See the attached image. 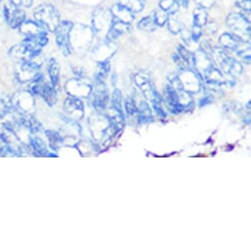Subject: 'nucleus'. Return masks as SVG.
Instances as JSON below:
<instances>
[{
	"instance_id": "obj_1",
	"label": "nucleus",
	"mask_w": 251,
	"mask_h": 251,
	"mask_svg": "<svg viewBox=\"0 0 251 251\" xmlns=\"http://www.w3.org/2000/svg\"><path fill=\"white\" fill-rule=\"evenodd\" d=\"M89 124L95 140L99 141V144H101L102 146H106L112 136L119 132V130L112 124L109 116L100 114V112L92 116Z\"/></svg>"
},
{
	"instance_id": "obj_2",
	"label": "nucleus",
	"mask_w": 251,
	"mask_h": 251,
	"mask_svg": "<svg viewBox=\"0 0 251 251\" xmlns=\"http://www.w3.org/2000/svg\"><path fill=\"white\" fill-rule=\"evenodd\" d=\"M36 21L48 32L54 33L60 23V16L57 9L49 3L38 6L34 12Z\"/></svg>"
},
{
	"instance_id": "obj_3",
	"label": "nucleus",
	"mask_w": 251,
	"mask_h": 251,
	"mask_svg": "<svg viewBox=\"0 0 251 251\" xmlns=\"http://www.w3.org/2000/svg\"><path fill=\"white\" fill-rule=\"evenodd\" d=\"M42 52V48L31 42L30 40L25 39L24 42L20 45L14 46L9 50V56L16 62H26L34 60L39 57Z\"/></svg>"
},
{
	"instance_id": "obj_4",
	"label": "nucleus",
	"mask_w": 251,
	"mask_h": 251,
	"mask_svg": "<svg viewBox=\"0 0 251 251\" xmlns=\"http://www.w3.org/2000/svg\"><path fill=\"white\" fill-rule=\"evenodd\" d=\"M226 27L232 35L242 42H250V21L240 13H231L226 20Z\"/></svg>"
},
{
	"instance_id": "obj_5",
	"label": "nucleus",
	"mask_w": 251,
	"mask_h": 251,
	"mask_svg": "<svg viewBox=\"0 0 251 251\" xmlns=\"http://www.w3.org/2000/svg\"><path fill=\"white\" fill-rule=\"evenodd\" d=\"M134 82L136 86L141 90V92L144 94V96L152 102V104L155 103H163V99L155 89L153 82L146 72L139 71L134 75Z\"/></svg>"
},
{
	"instance_id": "obj_6",
	"label": "nucleus",
	"mask_w": 251,
	"mask_h": 251,
	"mask_svg": "<svg viewBox=\"0 0 251 251\" xmlns=\"http://www.w3.org/2000/svg\"><path fill=\"white\" fill-rule=\"evenodd\" d=\"M71 33H73V39L70 41L72 48L78 50H83L90 48L95 35L94 31L90 27L85 25L73 26Z\"/></svg>"
},
{
	"instance_id": "obj_7",
	"label": "nucleus",
	"mask_w": 251,
	"mask_h": 251,
	"mask_svg": "<svg viewBox=\"0 0 251 251\" xmlns=\"http://www.w3.org/2000/svg\"><path fill=\"white\" fill-rule=\"evenodd\" d=\"M74 24L70 21L60 22L56 30L55 34V42L60 49L61 52L65 56H69L72 53V47L70 43V34Z\"/></svg>"
},
{
	"instance_id": "obj_8",
	"label": "nucleus",
	"mask_w": 251,
	"mask_h": 251,
	"mask_svg": "<svg viewBox=\"0 0 251 251\" xmlns=\"http://www.w3.org/2000/svg\"><path fill=\"white\" fill-rule=\"evenodd\" d=\"M93 28L94 32L98 35H104L108 33L112 26L114 19L108 8H99L94 12L93 15Z\"/></svg>"
},
{
	"instance_id": "obj_9",
	"label": "nucleus",
	"mask_w": 251,
	"mask_h": 251,
	"mask_svg": "<svg viewBox=\"0 0 251 251\" xmlns=\"http://www.w3.org/2000/svg\"><path fill=\"white\" fill-rule=\"evenodd\" d=\"M177 77L180 81L182 89L191 95L198 93L202 88L203 78L192 68L180 70V73L177 74Z\"/></svg>"
},
{
	"instance_id": "obj_10",
	"label": "nucleus",
	"mask_w": 251,
	"mask_h": 251,
	"mask_svg": "<svg viewBox=\"0 0 251 251\" xmlns=\"http://www.w3.org/2000/svg\"><path fill=\"white\" fill-rule=\"evenodd\" d=\"M11 100L15 112L28 114L34 109L35 100L33 94L30 92H18L11 98Z\"/></svg>"
},
{
	"instance_id": "obj_11",
	"label": "nucleus",
	"mask_w": 251,
	"mask_h": 251,
	"mask_svg": "<svg viewBox=\"0 0 251 251\" xmlns=\"http://www.w3.org/2000/svg\"><path fill=\"white\" fill-rule=\"evenodd\" d=\"M17 79L22 83L35 81L41 74V65L34 60L21 62L17 69Z\"/></svg>"
},
{
	"instance_id": "obj_12",
	"label": "nucleus",
	"mask_w": 251,
	"mask_h": 251,
	"mask_svg": "<svg viewBox=\"0 0 251 251\" xmlns=\"http://www.w3.org/2000/svg\"><path fill=\"white\" fill-rule=\"evenodd\" d=\"M3 15L7 24L13 29L19 28L20 25L26 20V13L22 7L13 4L11 1L4 6Z\"/></svg>"
},
{
	"instance_id": "obj_13",
	"label": "nucleus",
	"mask_w": 251,
	"mask_h": 251,
	"mask_svg": "<svg viewBox=\"0 0 251 251\" xmlns=\"http://www.w3.org/2000/svg\"><path fill=\"white\" fill-rule=\"evenodd\" d=\"M63 109L68 119L72 121H78L84 117V105L79 98L69 96L64 101Z\"/></svg>"
},
{
	"instance_id": "obj_14",
	"label": "nucleus",
	"mask_w": 251,
	"mask_h": 251,
	"mask_svg": "<svg viewBox=\"0 0 251 251\" xmlns=\"http://www.w3.org/2000/svg\"><path fill=\"white\" fill-rule=\"evenodd\" d=\"M93 87L82 79H72L66 83V92L75 98H87L92 94Z\"/></svg>"
},
{
	"instance_id": "obj_15",
	"label": "nucleus",
	"mask_w": 251,
	"mask_h": 251,
	"mask_svg": "<svg viewBox=\"0 0 251 251\" xmlns=\"http://www.w3.org/2000/svg\"><path fill=\"white\" fill-rule=\"evenodd\" d=\"M116 51V45L107 39L99 43L93 50L92 54L97 62L107 61Z\"/></svg>"
},
{
	"instance_id": "obj_16",
	"label": "nucleus",
	"mask_w": 251,
	"mask_h": 251,
	"mask_svg": "<svg viewBox=\"0 0 251 251\" xmlns=\"http://www.w3.org/2000/svg\"><path fill=\"white\" fill-rule=\"evenodd\" d=\"M93 105L98 112L104 110L108 101V93L103 81H96V87L92 90Z\"/></svg>"
},
{
	"instance_id": "obj_17",
	"label": "nucleus",
	"mask_w": 251,
	"mask_h": 251,
	"mask_svg": "<svg viewBox=\"0 0 251 251\" xmlns=\"http://www.w3.org/2000/svg\"><path fill=\"white\" fill-rule=\"evenodd\" d=\"M193 68L203 78V75L214 66L212 58L209 53L204 51L202 49L193 53Z\"/></svg>"
},
{
	"instance_id": "obj_18",
	"label": "nucleus",
	"mask_w": 251,
	"mask_h": 251,
	"mask_svg": "<svg viewBox=\"0 0 251 251\" xmlns=\"http://www.w3.org/2000/svg\"><path fill=\"white\" fill-rule=\"evenodd\" d=\"M20 33L25 36L26 39H33L36 38L44 33H47V31L36 21H24L20 27H19Z\"/></svg>"
},
{
	"instance_id": "obj_19",
	"label": "nucleus",
	"mask_w": 251,
	"mask_h": 251,
	"mask_svg": "<svg viewBox=\"0 0 251 251\" xmlns=\"http://www.w3.org/2000/svg\"><path fill=\"white\" fill-rule=\"evenodd\" d=\"M111 14L115 21L123 22L126 24H131L134 20V13H132L129 9L120 5L119 3L114 4L111 9Z\"/></svg>"
},
{
	"instance_id": "obj_20",
	"label": "nucleus",
	"mask_w": 251,
	"mask_h": 251,
	"mask_svg": "<svg viewBox=\"0 0 251 251\" xmlns=\"http://www.w3.org/2000/svg\"><path fill=\"white\" fill-rule=\"evenodd\" d=\"M129 31H130V24H126V23L114 20L112 26L110 27L108 33L105 36V39L111 42H115L119 37H121L123 34L128 33Z\"/></svg>"
},
{
	"instance_id": "obj_21",
	"label": "nucleus",
	"mask_w": 251,
	"mask_h": 251,
	"mask_svg": "<svg viewBox=\"0 0 251 251\" xmlns=\"http://www.w3.org/2000/svg\"><path fill=\"white\" fill-rule=\"evenodd\" d=\"M219 41L222 49H224L225 50H236L239 45L242 43V41H240L231 33H224L220 37Z\"/></svg>"
},
{
	"instance_id": "obj_22",
	"label": "nucleus",
	"mask_w": 251,
	"mask_h": 251,
	"mask_svg": "<svg viewBox=\"0 0 251 251\" xmlns=\"http://www.w3.org/2000/svg\"><path fill=\"white\" fill-rule=\"evenodd\" d=\"M40 95L44 98V100L47 101L48 104H50V106L54 105L57 101V94H56V90L55 87L49 83H45L42 85L41 87V91H40Z\"/></svg>"
},
{
	"instance_id": "obj_23",
	"label": "nucleus",
	"mask_w": 251,
	"mask_h": 251,
	"mask_svg": "<svg viewBox=\"0 0 251 251\" xmlns=\"http://www.w3.org/2000/svg\"><path fill=\"white\" fill-rule=\"evenodd\" d=\"M31 146H32V151L35 153V155H37L39 157L54 156V155H51V154L49 153L46 144L39 137H32L31 138Z\"/></svg>"
},
{
	"instance_id": "obj_24",
	"label": "nucleus",
	"mask_w": 251,
	"mask_h": 251,
	"mask_svg": "<svg viewBox=\"0 0 251 251\" xmlns=\"http://www.w3.org/2000/svg\"><path fill=\"white\" fill-rule=\"evenodd\" d=\"M120 5L126 7L132 13H139L145 7V0H118Z\"/></svg>"
},
{
	"instance_id": "obj_25",
	"label": "nucleus",
	"mask_w": 251,
	"mask_h": 251,
	"mask_svg": "<svg viewBox=\"0 0 251 251\" xmlns=\"http://www.w3.org/2000/svg\"><path fill=\"white\" fill-rule=\"evenodd\" d=\"M138 119L140 123H148L153 121V115L150 105L146 101H142L137 109Z\"/></svg>"
},
{
	"instance_id": "obj_26",
	"label": "nucleus",
	"mask_w": 251,
	"mask_h": 251,
	"mask_svg": "<svg viewBox=\"0 0 251 251\" xmlns=\"http://www.w3.org/2000/svg\"><path fill=\"white\" fill-rule=\"evenodd\" d=\"M14 111L12 100L8 96H0V119L11 114Z\"/></svg>"
},
{
	"instance_id": "obj_27",
	"label": "nucleus",
	"mask_w": 251,
	"mask_h": 251,
	"mask_svg": "<svg viewBox=\"0 0 251 251\" xmlns=\"http://www.w3.org/2000/svg\"><path fill=\"white\" fill-rule=\"evenodd\" d=\"M166 25L168 26L169 31L175 35L180 33L184 29L183 22H181L179 18L176 16V14H169V18Z\"/></svg>"
},
{
	"instance_id": "obj_28",
	"label": "nucleus",
	"mask_w": 251,
	"mask_h": 251,
	"mask_svg": "<svg viewBox=\"0 0 251 251\" xmlns=\"http://www.w3.org/2000/svg\"><path fill=\"white\" fill-rule=\"evenodd\" d=\"M208 22V13L207 10L198 6L193 11V25L199 27H205Z\"/></svg>"
},
{
	"instance_id": "obj_29",
	"label": "nucleus",
	"mask_w": 251,
	"mask_h": 251,
	"mask_svg": "<svg viewBox=\"0 0 251 251\" xmlns=\"http://www.w3.org/2000/svg\"><path fill=\"white\" fill-rule=\"evenodd\" d=\"M49 75L51 81V85L54 86L56 88V86L58 85L59 82V65L58 62L54 59L51 58L49 62Z\"/></svg>"
},
{
	"instance_id": "obj_30",
	"label": "nucleus",
	"mask_w": 251,
	"mask_h": 251,
	"mask_svg": "<svg viewBox=\"0 0 251 251\" xmlns=\"http://www.w3.org/2000/svg\"><path fill=\"white\" fill-rule=\"evenodd\" d=\"M237 55L242 59V61L249 65L250 64V46H249V43H246V42H242L239 47L237 48V50H235Z\"/></svg>"
},
{
	"instance_id": "obj_31",
	"label": "nucleus",
	"mask_w": 251,
	"mask_h": 251,
	"mask_svg": "<svg viewBox=\"0 0 251 251\" xmlns=\"http://www.w3.org/2000/svg\"><path fill=\"white\" fill-rule=\"evenodd\" d=\"M159 6L168 14H176L179 9L176 0H161Z\"/></svg>"
},
{
	"instance_id": "obj_32",
	"label": "nucleus",
	"mask_w": 251,
	"mask_h": 251,
	"mask_svg": "<svg viewBox=\"0 0 251 251\" xmlns=\"http://www.w3.org/2000/svg\"><path fill=\"white\" fill-rule=\"evenodd\" d=\"M138 29L141 30V31H144V32H153L156 30L157 28V25L155 23V20H154V17L153 15L152 16H146L145 18L141 19L140 22L138 23L137 25Z\"/></svg>"
},
{
	"instance_id": "obj_33",
	"label": "nucleus",
	"mask_w": 251,
	"mask_h": 251,
	"mask_svg": "<svg viewBox=\"0 0 251 251\" xmlns=\"http://www.w3.org/2000/svg\"><path fill=\"white\" fill-rule=\"evenodd\" d=\"M47 136H48L49 141H50V146L53 150H57L62 145V143L64 141L63 137L55 131H51V130L47 131Z\"/></svg>"
},
{
	"instance_id": "obj_34",
	"label": "nucleus",
	"mask_w": 251,
	"mask_h": 251,
	"mask_svg": "<svg viewBox=\"0 0 251 251\" xmlns=\"http://www.w3.org/2000/svg\"><path fill=\"white\" fill-rule=\"evenodd\" d=\"M122 98H121V92L119 90H114L111 96V107L112 109L120 114H124L122 110V105H121Z\"/></svg>"
},
{
	"instance_id": "obj_35",
	"label": "nucleus",
	"mask_w": 251,
	"mask_h": 251,
	"mask_svg": "<svg viewBox=\"0 0 251 251\" xmlns=\"http://www.w3.org/2000/svg\"><path fill=\"white\" fill-rule=\"evenodd\" d=\"M99 63V70L96 74V81H103L107 74L109 73L110 70V65L108 60L107 61H102V62H98Z\"/></svg>"
},
{
	"instance_id": "obj_36",
	"label": "nucleus",
	"mask_w": 251,
	"mask_h": 251,
	"mask_svg": "<svg viewBox=\"0 0 251 251\" xmlns=\"http://www.w3.org/2000/svg\"><path fill=\"white\" fill-rule=\"evenodd\" d=\"M236 6L241 10V13L248 21H250V11H251V1L250 0H237Z\"/></svg>"
},
{
	"instance_id": "obj_37",
	"label": "nucleus",
	"mask_w": 251,
	"mask_h": 251,
	"mask_svg": "<svg viewBox=\"0 0 251 251\" xmlns=\"http://www.w3.org/2000/svg\"><path fill=\"white\" fill-rule=\"evenodd\" d=\"M153 17H154V20H155V23H156L157 27H163L167 24L169 14L160 8V9H157L156 11H154Z\"/></svg>"
},
{
	"instance_id": "obj_38",
	"label": "nucleus",
	"mask_w": 251,
	"mask_h": 251,
	"mask_svg": "<svg viewBox=\"0 0 251 251\" xmlns=\"http://www.w3.org/2000/svg\"><path fill=\"white\" fill-rule=\"evenodd\" d=\"M177 52L179 53V55L185 60V62L188 64V66L190 68H193V59H194V56H193V53L187 50L186 48L182 47V46H179L178 47V50Z\"/></svg>"
},
{
	"instance_id": "obj_39",
	"label": "nucleus",
	"mask_w": 251,
	"mask_h": 251,
	"mask_svg": "<svg viewBox=\"0 0 251 251\" xmlns=\"http://www.w3.org/2000/svg\"><path fill=\"white\" fill-rule=\"evenodd\" d=\"M125 110H126V113L128 115H134L135 113H137V105H136V102H135V100L131 97L127 98L126 100H125Z\"/></svg>"
},
{
	"instance_id": "obj_40",
	"label": "nucleus",
	"mask_w": 251,
	"mask_h": 251,
	"mask_svg": "<svg viewBox=\"0 0 251 251\" xmlns=\"http://www.w3.org/2000/svg\"><path fill=\"white\" fill-rule=\"evenodd\" d=\"M201 36H202V28L199 27V26L193 25L192 30H191V38H192V41H193L195 44L198 43V41L200 40Z\"/></svg>"
},
{
	"instance_id": "obj_41",
	"label": "nucleus",
	"mask_w": 251,
	"mask_h": 251,
	"mask_svg": "<svg viewBox=\"0 0 251 251\" xmlns=\"http://www.w3.org/2000/svg\"><path fill=\"white\" fill-rule=\"evenodd\" d=\"M174 60H175V62L176 63V65L178 66V68H179L180 70L186 69V68H190V67L188 66V64L185 62V60L179 55L178 52H176V53L174 54Z\"/></svg>"
},
{
	"instance_id": "obj_42",
	"label": "nucleus",
	"mask_w": 251,
	"mask_h": 251,
	"mask_svg": "<svg viewBox=\"0 0 251 251\" xmlns=\"http://www.w3.org/2000/svg\"><path fill=\"white\" fill-rule=\"evenodd\" d=\"M194 1L198 4V6L206 10L212 8L216 3V0H194Z\"/></svg>"
},
{
	"instance_id": "obj_43",
	"label": "nucleus",
	"mask_w": 251,
	"mask_h": 251,
	"mask_svg": "<svg viewBox=\"0 0 251 251\" xmlns=\"http://www.w3.org/2000/svg\"><path fill=\"white\" fill-rule=\"evenodd\" d=\"M11 2L19 7H24V8H28L31 7L34 0H11Z\"/></svg>"
},
{
	"instance_id": "obj_44",
	"label": "nucleus",
	"mask_w": 251,
	"mask_h": 251,
	"mask_svg": "<svg viewBox=\"0 0 251 251\" xmlns=\"http://www.w3.org/2000/svg\"><path fill=\"white\" fill-rule=\"evenodd\" d=\"M213 100H214V98H213L211 95L205 96V97L200 100V106H203V105L209 104V103H211Z\"/></svg>"
},
{
	"instance_id": "obj_45",
	"label": "nucleus",
	"mask_w": 251,
	"mask_h": 251,
	"mask_svg": "<svg viewBox=\"0 0 251 251\" xmlns=\"http://www.w3.org/2000/svg\"><path fill=\"white\" fill-rule=\"evenodd\" d=\"M179 7H183V8H187L189 6V3H190V0H176Z\"/></svg>"
},
{
	"instance_id": "obj_46",
	"label": "nucleus",
	"mask_w": 251,
	"mask_h": 251,
	"mask_svg": "<svg viewBox=\"0 0 251 251\" xmlns=\"http://www.w3.org/2000/svg\"><path fill=\"white\" fill-rule=\"evenodd\" d=\"M2 1V0H0V2H1Z\"/></svg>"
}]
</instances>
